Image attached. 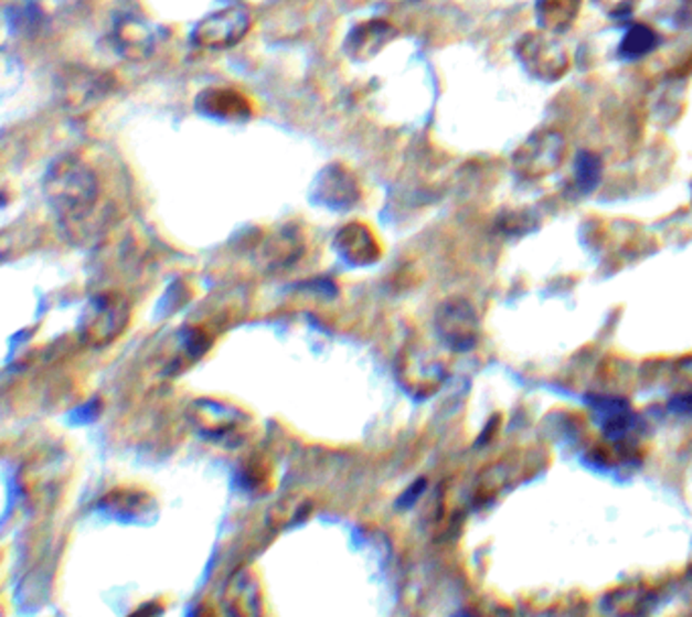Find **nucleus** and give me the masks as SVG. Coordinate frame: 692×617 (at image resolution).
<instances>
[{
    "instance_id": "1",
    "label": "nucleus",
    "mask_w": 692,
    "mask_h": 617,
    "mask_svg": "<svg viewBox=\"0 0 692 617\" xmlns=\"http://www.w3.org/2000/svg\"><path fill=\"white\" fill-rule=\"evenodd\" d=\"M43 191L65 226L88 220L100 198L98 177L74 155H63L51 163Z\"/></svg>"
},
{
    "instance_id": "2",
    "label": "nucleus",
    "mask_w": 692,
    "mask_h": 617,
    "mask_svg": "<svg viewBox=\"0 0 692 617\" xmlns=\"http://www.w3.org/2000/svg\"><path fill=\"white\" fill-rule=\"evenodd\" d=\"M189 416L203 439L230 449L244 445L254 433V421L246 411L215 398L195 401L189 406Z\"/></svg>"
},
{
    "instance_id": "3",
    "label": "nucleus",
    "mask_w": 692,
    "mask_h": 617,
    "mask_svg": "<svg viewBox=\"0 0 692 617\" xmlns=\"http://www.w3.org/2000/svg\"><path fill=\"white\" fill-rule=\"evenodd\" d=\"M514 57L530 77L542 84L561 82L571 70V57L556 35L530 31L514 43Z\"/></svg>"
},
{
    "instance_id": "4",
    "label": "nucleus",
    "mask_w": 692,
    "mask_h": 617,
    "mask_svg": "<svg viewBox=\"0 0 692 617\" xmlns=\"http://www.w3.org/2000/svg\"><path fill=\"white\" fill-rule=\"evenodd\" d=\"M566 151L568 145L563 132L542 128L530 135L512 155V171L522 181H541L565 163Z\"/></svg>"
},
{
    "instance_id": "5",
    "label": "nucleus",
    "mask_w": 692,
    "mask_h": 617,
    "mask_svg": "<svg viewBox=\"0 0 692 617\" xmlns=\"http://www.w3.org/2000/svg\"><path fill=\"white\" fill-rule=\"evenodd\" d=\"M130 323V305L120 292H98L82 316L79 336L92 348H106L118 340Z\"/></svg>"
},
{
    "instance_id": "6",
    "label": "nucleus",
    "mask_w": 692,
    "mask_h": 617,
    "mask_svg": "<svg viewBox=\"0 0 692 617\" xmlns=\"http://www.w3.org/2000/svg\"><path fill=\"white\" fill-rule=\"evenodd\" d=\"M396 376L404 391L416 398H428L447 379V368L439 353L420 341H408L396 358Z\"/></svg>"
},
{
    "instance_id": "7",
    "label": "nucleus",
    "mask_w": 692,
    "mask_h": 617,
    "mask_svg": "<svg viewBox=\"0 0 692 617\" xmlns=\"http://www.w3.org/2000/svg\"><path fill=\"white\" fill-rule=\"evenodd\" d=\"M435 329L445 348L451 352H471L479 341V317L466 299H447L435 313Z\"/></svg>"
},
{
    "instance_id": "8",
    "label": "nucleus",
    "mask_w": 692,
    "mask_h": 617,
    "mask_svg": "<svg viewBox=\"0 0 692 617\" xmlns=\"http://www.w3.org/2000/svg\"><path fill=\"white\" fill-rule=\"evenodd\" d=\"M251 26V11L236 4L203 17L202 21L193 26L191 39L202 50H230L248 35Z\"/></svg>"
},
{
    "instance_id": "9",
    "label": "nucleus",
    "mask_w": 692,
    "mask_h": 617,
    "mask_svg": "<svg viewBox=\"0 0 692 617\" xmlns=\"http://www.w3.org/2000/svg\"><path fill=\"white\" fill-rule=\"evenodd\" d=\"M113 77L88 67H67L60 77V98L72 113H88L113 89Z\"/></svg>"
},
{
    "instance_id": "10",
    "label": "nucleus",
    "mask_w": 692,
    "mask_h": 617,
    "mask_svg": "<svg viewBox=\"0 0 692 617\" xmlns=\"http://www.w3.org/2000/svg\"><path fill=\"white\" fill-rule=\"evenodd\" d=\"M311 198L315 203L336 212L350 210L360 200V183L345 164H329L315 179Z\"/></svg>"
},
{
    "instance_id": "11",
    "label": "nucleus",
    "mask_w": 692,
    "mask_h": 617,
    "mask_svg": "<svg viewBox=\"0 0 692 617\" xmlns=\"http://www.w3.org/2000/svg\"><path fill=\"white\" fill-rule=\"evenodd\" d=\"M195 113L222 123H244L252 116V104L234 88H205L193 102Z\"/></svg>"
},
{
    "instance_id": "12",
    "label": "nucleus",
    "mask_w": 692,
    "mask_h": 617,
    "mask_svg": "<svg viewBox=\"0 0 692 617\" xmlns=\"http://www.w3.org/2000/svg\"><path fill=\"white\" fill-rule=\"evenodd\" d=\"M396 35H398V31L388 21L370 19V21L353 26L350 35L345 39V43H343V51L353 62H360V64L370 62L391 41H394Z\"/></svg>"
},
{
    "instance_id": "13",
    "label": "nucleus",
    "mask_w": 692,
    "mask_h": 617,
    "mask_svg": "<svg viewBox=\"0 0 692 617\" xmlns=\"http://www.w3.org/2000/svg\"><path fill=\"white\" fill-rule=\"evenodd\" d=\"M333 244L341 258L353 266L374 265L382 256V248L374 232L360 222L341 227L336 234Z\"/></svg>"
},
{
    "instance_id": "14",
    "label": "nucleus",
    "mask_w": 692,
    "mask_h": 617,
    "mask_svg": "<svg viewBox=\"0 0 692 617\" xmlns=\"http://www.w3.org/2000/svg\"><path fill=\"white\" fill-rule=\"evenodd\" d=\"M222 604L226 607L227 614H234V616L263 614V593H260V583L256 579V575L248 568L234 573L226 583Z\"/></svg>"
},
{
    "instance_id": "15",
    "label": "nucleus",
    "mask_w": 692,
    "mask_h": 617,
    "mask_svg": "<svg viewBox=\"0 0 692 617\" xmlns=\"http://www.w3.org/2000/svg\"><path fill=\"white\" fill-rule=\"evenodd\" d=\"M113 39L116 51L132 62L147 60L155 51V33L151 26L137 17L120 19L114 26Z\"/></svg>"
},
{
    "instance_id": "16",
    "label": "nucleus",
    "mask_w": 692,
    "mask_h": 617,
    "mask_svg": "<svg viewBox=\"0 0 692 617\" xmlns=\"http://www.w3.org/2000/svg\"><path fill=\"white\" fill-rule=\"evenodd\" d=\"M583 0H536L534 14L539 29L551 35H563L577 23Z\"/></svg>"
},
{
    "instance_id": "17",
    "label": "nucleus",
    "mask_w": 692,
    "mask_h": 617,
    "mask_svg": "<svg viewBox=\"0 0 692 617\" xmlns=\"http://www.w3.org/2000/svg\"><path fill=\"white\" fill-rule=\"evenodd\" d=\"M305 251L302 234L295 226H285L273 232L265 242L263 248V263L270 268L289 266L301 256Z\"/></svg>"
},
{
    "instance_id": "18",
    "label": "nucleus",
    "mask_w": 692,
    "mask_h": 617,
    "mask_svg": "<svg viewBox=\"0 0 692 617\" xmlns=\"http://www.w3.org/2000/svg\"><path fill=\"white\" fill-rule=\"evenodd\" d=\"M658 45H660V35L654 29L643 23H636L629 26L624 39L619 41L617 53H619V60L624 62H638L658 50Z\"/></svg>"
},
{
    "instance_id": "19",
    "label": "nucleus",
    "mask_w": 692,
    "mask_h": 617,
    "mask_svg": "<svg viewBox=\"0 0 692 617\" xmlns=\"http://www.w3.org/2000/svg\"><path fill=\"white\" fill-rule=\"evenodd\" d=\"M102 504L118 517L139 518L147 512L152 502L145 491L118 490L108 493Z\"/></svg>"
},
{
    "instance_id": "20",
    "label": "nucleus",
    "mask_w": 692,
    "mask_h": 617,
    "mask_svg": "<svg viewBox=\"0 0 692 617\" xmlns=\"http://www.w3.org/2000/svg\"><path fill=\"white\" fill-rule=\"evenodd\" d=\"M604 175V163L595 152L581 151L575 159V190L587 195L597 190Z\"/></svg>"
},
{
    "instance_id": "21",
    "label": "nucleus",
    "mask_w": 692,
    "mask_h": 617,
    "mask_svg": "<svg viewBox=\"0 0 692 617\" xmlns=\"http://www.w3.org/2000/svg\"><path fill=\"white\" fill-rule=\"evenodd\" d=\"M643 599H646V593L642 589L628 587V589L609 593L604 605L605 609L611 614H638L643 609Z\"/></svg>"
},
{
    "instance_id": "22",
    "label": "nucleus",
    "mask_w": 692,
    "mask_h": 617,
    "mask_svg": "<svg viewBox=\"0 0 692 617\" xmlns=\"http://www.w3.org/2000/svg\"><path fill=\"white\" fill-rule=\"evenodd\" d=\"M309 510H311L309 502H299V500H295V498L283 500L280 504L273 508V512H270V524H273L275 529L289 526L292 522H299V520L307 517Z\"/></svg>"
},
{
    "instance_id": "23",
    "label": "nucleus",
    "mask_w": 692,
    "mask_h": 617,
    "mask_svg": "<svg viewBox=\"0 0 692 617\" xmlns=\"http://www.w3.org/2000/svg\"><path fill=\"white\" fill-rule=\"evenodd\" d=\"M592 2L599 13H604L609 19L631 17L640 4V0H592Z\"/></svg>"
},
{
    "instance_id": "24",
    "label": "nucleus",
    "mask_w": 692,
    "mask_h": 617,
    "mask_svg": "<svg viewBox=\"0 0 692 617\" xmlns=\"http://www.w3.org/2000/svg\"><path fill=\"white\" fill-rule=\"evenodd\" d=\"M244 476H246V481H248V490H263L266 488L268 490V486H270V481H273V471L266 467V464L263 461H254L248 466V469L244 471Z\"/></svg>"
},
{
    "instance_id": "25",
    "label": "nucleus",
    "mask_w": 692,
    "mask_h": 617,
    "mask_svg": "<svg viewBox=\"0 0 692 617\" xmlns=\"http://www.w3.org/2000/svg\"><path fill=\"white\" fill-rule=\"evenodd\" d=\"M680 374L692 382V358L689 355L686 360H682L679 364Z\"/></svg>"
},
{
    "instance_id": "26",
    "label": "nucleus",
    "mask_w": 692,
    "mask_h": 617,
    "mask_svg": "<svg viewBox=\"0 0 692 617\" xmlns=\"http://www.w3.org/2000/svg\"><path fill=\"white\" fill-rule=\"evenodd\" d=\"M691 202H692V181H691Z\"/></svg>"
}]
</instances>
